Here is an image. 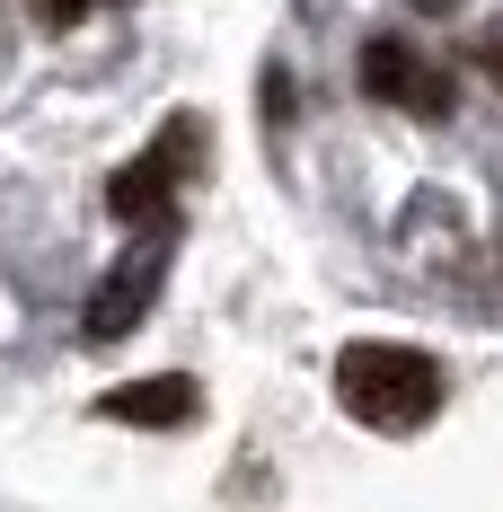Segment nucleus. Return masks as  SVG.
I'll use <instances>...</instances> for the list:
<instances>
[{
	"mask_svg": "<svg viewBox=\"0 0 503 512\" xmlns=\"http://www.w3.org/2000/svg\"><path fill=\"white\" fill-rule=\"evenodd\" d=\"M159 283H168V230H151V239H133V248L106 265V283L89 292V345H115V336H133L142 327V309L159 301Z\"/></svg>",
	"mask_w": 503,
	"mask_h": 512,
	"instance_id": "2",
	"label": "nucleus"
},
{
	"mask_svg": "<svg viewBox=\"0 0 503 512\" xmlns=\"http://www.w3.org/2000/svg\"><path fill=\"white\" fill-rule=\"evenodd\" d=\"M36 18L45 27H71V18H89V0H36Z\"/></svg>",
	"mask_w": 503,
	"mask_h": 512,
	"instance_id": "7",
	"label": "nucleus"
},
{
	"mask_svg": "<svg viewBox=\"0 0 503 512\" xmlns=\"http://www.w3.org/2000/svg\"><path fill=\"white\" fill-rule=\"evenodd\" d=\"M336 398H345L353 424H371V433H424L442 398H451V380H442V362L415 354V345H389V336H362L336 354Z\"/></svg>",
	"mask_w": 503,
	"mask_h": 512,
	"instance_id": "1",
	"label": "nucleus"
},
{
	"mask_svg": "<svg viewBox=\"0 0 503 512\" xmlns=\"http://www.w3.org/2000/svg\"><path fill=\"white\" fill-rule=\"evenodd\" d=\"M415 9H442V0H415Z\"/></svg>",
	"mask_w": 503,
	"mask_h": 512,
	"instance_id": "8",
	"label": "nucleus"
},
{
	"mask_svg": "<svg viewBox=\"0 0 503 512\" xmlns=\"http://www.w3.org/2000/svg\"><path fill=\"white\" fill-rule=\"evenodd\" d=\"M98 407L115 415V424H195L203 389L195 380H133V389H106Z\"/></svg>",
	"mask_w": 503,
	"mask_h": 512,
	"instance_id": "5",
	"label": "nucleus"
},
{
	"mask_svg": "<svg viewBox=\"0 0 503 512\" xmlns=\"http://www.w3.org/2000/svg\"><path fill=\"white\" fill-rule=\"evenodd\" d=\"M362 89L389 98L398 115H451V71L433 53H415L406 36H371L362 45Z\"/></svg>",
	"mask_w": 503,
	"mask_h": 512,
	"instance_id": "4",
	"label": "nucleus"
},
{
	"mask_svg": "<svg viewBox=\"0 0 503 512\" xmlns=\"http://www.w3.org/2000/svg\"><path fill=\"white\" fill-rule=\"evenodd\" d=\"M477 62H486V80L503 89V27H486V36H477Z\"/></svg>",
	"mask_w": 503,
	"mask_h": 512,
	"instance_id": "6",
	"label": "nucleus"
},
{
	"mask_svg": "<svg viewBox=\"0 0 503 512\" xmlns=\"http://www.w3.org/2000/svg\"><path fill=\"white\" fill-rule=\"evenodd\" d=\"M195 159H203V124H195V115H177V124H168V142H151L142 159H124V168H115L106 204L124 212V221H151V212L195 177Z\"/></svg>",
	"mask_w": 503,
	"mask_h": 512,
	"instance_id": "3",
	"label": "nucleus"
}]
</instances>
